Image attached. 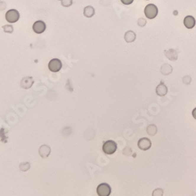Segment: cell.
<instances>
[{
  "instance_id": "8fae6325",
  "label": "cell",
  "mask_w": 196,
  "mask_h": 196,
  "mask_svg": "<svg viewBox=\"0 0 196 196\" xmlns=\"http://www.w3.org/2000/svg\"><path fill=\"white\" fill-rule=\"evenodd\" d=\"M168 92V89H167L166 86L165 85L163 82H161L157 87H156V93L159 97H163Z\"/></svg>"
},
{
  "instance_id": "6da1fadb",
  "label": "cell",
  "mask_w": 196,
  "mask_h": 196,
  "mask_svg": "<svg viewBox=\"0 0 196 196\" xmlns=\"http://www.w3.org/2000/svg\"><path fill=\"white\" fill-rule=\"evenodd\" d=\"M102 149L107 155H112L117 150V144L114 140H107L103 144Z\"/></svg>"
},
{
  "instance_id": "7c38bea8",
  "label": "cell",
  "mask_w": 196,
  "mask_h": 196,
  "mask_svg": "<svg viewBox=\"0 0 196 196\" xmlns=\"http://www.w3.org/2000/svg\"><path fill=\"white\" fill-rule=\"evenodd\" d=\"M165 54L167 56V58L170 61H176L178 57V54L175 50H169L165 51Z\"/></svg>"
},
{
  "instance_id": "7402d4cb",
  "label": "cell",
  "mask_w": 196,
  "mask_h": 196,
  "mask_svg": "<svg viewBox=\"0 0 196 196\" xmlns=\"http://www.w3.org/2000/svg\"><path fill=\"white\" fill-rule=\"evenodd\" d=\"M137 24L139 26H140V27H144V26H145L147 24V21L145 19H144V18H140L139 20H138L137 21Z\"/></svg>"
},
{
  "instance_id": "603a6c76",
  "label": "cell",
  "mask_w": 196,
  "mask_h": 196,
  "mask_svg": "<svg viewBox=\"0 0 196 196\" xmlns=\"http://www.w3.org/2000/svg\"><path fill=\"white\" fill-rule=\"evenodd\" d=\"M121 2L125 5H129L131 3H133V0H121Z\"/></svg>"
},
{
  "instance_id": "8992f818",
  "label": "cell",
  "mask_w": 196,
  "mask_h": 196,
  "mask_svg": "<svg viewBox=\"0 0 196 196\" xmlns=\"http://www.w3.org/2000/svg\"><path fill=\"white\" fill-rule=\"evenodd\" d=\"M32 28H33V31L35 32L36 34H41V33L45 32L46 28V25L43 20H37L33 24Z\"/></svg>"
},
{
  "instance_id": "44dd1931",
  "label": "cell",
  "mask_w": 196,
  "mask_h": 196,
  "mask_svg": "<svg viewBox=\"0 0 196 196\" xmlns=\"http://www.w3.org/2000/svg\"><path fill=\"white\" fill-rule=\"evenodd\" d=\"M191 82H192V78L191 76H188V75H186L183 78V82L186 85H188V84L191 83Z\"/></svg>"
},
{
  "instance_id": "3957f363",
  "label": "cell",
  "mask_w": 196,
  "mask_h": 196,
  "mask_svg": "<svg viewBox=\"0 0 196 196\" xmlns=\"http://www.w3.org/2000/svg\"><path fill=\"white\" fill-rule=\"evenodd\" d=\"M111 192V189L109 184L106 183H102L97 187V193L99 196H109Z\"/></svg>"
},
{
  "instance_id": "30bf717a",
  "label": "cell",
  "mask_w": 196,
  "mask_h": 196,
  "mask_svg": "<svg viewBox=\"0 0 196 196\" xmlns=\"http://www.w3.org/2000/svg\"><path fill=\"white\" fill-rule=\"evenodd\" d=\"M184 25L188 29H192L195 25V19L192 16H187L184 19Z\"/></svg>"
},
{
  "instance_id": "ba28073f",
  "label": "cell",
  "mask_w": 196,
  "mask_h": 196,
  "mask_svg": "<svg viewBox=\"0 0 196 196\" xmlns=\"http://www.w3.org/2000/svg\"><path fill=\"white\" fill-rule=\"evenodd\" d=\"M34 83V80L32 79V77L31 76H27L23 78L22 80L20 81V87L25 90H27V89H30Z\"/></svg>"
},
{
  "instance_id": "d4e9b609",
  "label": "cell",
  "mask_w": 196,
  "mask_h": 196,
  "mask_svg": "<svg viewBox=\"0 0 196 196\" xmlns=\"http://www.w3.org/2000/svg\"><path fill=\"white\" fill-rule=\"evenodd\" d=\"M147 1H148V0H147Z\"/></svg>"
},
{
  "instance_id": "2e32d148",
  "label": "cell",
  "mask_w": 196,
  "mask_h": 196,
  "mask_svg": "<svg viewBox=\"0 0 196 196\" xmlns=\"http://www.w3.org/2000/svg\"><path fill=\"white\" fill-rule=\"evenodd\" d=\"M147 132L150 136H155L157 133V127L155 125H150L147 128Z\"/></svg>"
},
{
  "instance_id": "9a60e30c",
  "label": "cell",
  "mask_w": 196,
  "mask_h": 196,
  "mask_svg": "<svg viewBox=\"0 0 196 196\" xmlns=\"http://www.w3.org/2000/svg\"><path fill=\"white\" fill-rule=\"evenodd\" d=\"M161 73L164 75H168V74H171L173 72V68L171 66L168 64H165L161 67Z\"/></svg>"
},
{
  "instance_id": "5bb4252c",
  "label": "cell",
  "mask_w": 196,
  "mask_h": 196,
  "mask_svg": "<svg viewBox=\"0 0 196 196\" xmlns=\"http://www.w3.org/2000/svg\"><path fill=\"white\" fill-rule=\"evenodd\" d=\"M84 16L86 17L90 18L92 17L93 15L95 14V9L94 8L91 6H88V7H86L84 8V11H83Z\"/></svg>"
},
{
  "instance_id": "ac0fdd59",
  "label": "cell",
  "mask_w": 196,
  "mask_h": 196,
  "mask_svg": "<svg viewBox=\"0 0 196 196\" xmlns=\"http://www.w3.org/2000/svg\"><path fill=\"white\" fill-rule=\"evenodd\" d=\"M3 31H4L6 33H13L14 32V27L10 25H4L3 27Z\"/></svg>"
},
{
  "instance_id": "4fadbf2b",
  "label": "cell",
  "mask_w": 196,
  "mask_h": 196,
  "mask_svg": "<svg viewBox=\"0 0 196 196\" xmlns=\"http://www.w3.org/2000/svg\"><path fill=\"white\" fill-rule=\"evenodd\" d=\"M125 40L126 43H133V41L136 39V34L135 32L133 31H128L126 32L124 36Z\"/></svg>"
},
{
  "instance_id": "9c48e42d",
  "label": "cell",
  "mask_w": 196,
  "mask_h": 196,
  "mask_svg": "<svg viewBox=\"0 0 196 196\" xmlns=\"http://www.w3.org/2000/svg\"><path fill=\"white\" fill-rule=\"evenodd\" d=\"M50 152H51V148L48 145H42L39 148L38 150V153L40 155V156L43 158H46L48 156L50 155Z\"/></svg>"
},
{
  "instance_id": "ffe728a7",
  "label": "cell",
  "mask_w": 196,
  "mask_h": 196,
  "mask_svg": "<svg viewBox=\"0 0 196 196\" xmlns=\"http://www.w3.org/2000/svg\"><path fill=\"white\" fill-rule=\"evenodd\" d=\"M162 195H163V191L161 188H157L152 193V195L153 196H162Z\"/></svg>"
},
{
  "instance_id": "d6986e66",
  "label": "cell",
  "mask_w": 196,
  "mask_h": 196,
  "mask_svg": "<svg viewBox=\"0 0 196 196\" xmlns=\"http://www.w3.org/2000/svg\"><path fill=\"white\" fill-rule=\"evenodd\" d=\"M61 2V5L64 7H71L73 3V0H60Z\"/></svg>"
},
{
  "instance_id": "e0dca14e",
  "label": "cell",
  "mask_w": 196,
  "mask_h": 196,
  "mask_svg": "<svg viewBox=\"0 0 196 196\" xmlns=\"http://www.w3.org/2000/svg\"><path fill=\"white\" fill-rule=\"evenodd\" d=\"M30 167H31V165H30L29 162H22L19 166L20 169L23 172H26L27 170H28L30 169Z\"/></svg>"
},
{
  "instance_id": "277c9868",
  "label": "cell",
  "mask_w": 196,
  "mask_h": 196,
  "mask_svg": "<svg viewBox=\"0 0 196 196\" xmlns=\"http://www.w3.org/2000/svg\"><path fill=\"white\" fill-rule=\"evenodd\" d=\"M20 18V14L17 9H9L6 14V20L9 23L17 22Z\"/></svg>"
},
{
  "instance_id": "7a4b0ae2",
  "label": "cell",
  "mask_w": 196,
  "mask_h": 196,
  "mask_svg": "<svg viewBox=\"0 0 196 196\" xmlns=\"http://www.w3.org/2000/svg\"><path fill=\"white\" fill-rule=\"evenodd\" d=\"M158 7L154 4L147 5L144 9V14L148 19H154L158 15Z\"/></svg>"
},
{
  "instance_id": "5b68a950",
  "label": "cell",
  "mask_w": 196,
  "mask_h": 196,
  "mask_svg": "<svg viewBox=\"0 0 196 196\" xmlns=\"http://www.w3.org/2000/svg\"><path fill=\"white\" fill-rule=\"evenodd\" d=\"M48 68H49L50 72H57L61 70V68H62V63H61V61H60L59 59H52V60L49 62Z\"/></svg>"
},
{
  "instance_id": "52a82bcc",
  "label": "cell",
  "mask_w": 196,
  "mask_h": 196,
  "mask_svg": "<svg viewBox=\"0 0 196 196\" xmlns=\"http://www.w3.org/2000/svg\"><path fill=\"white\" fill-rule=\"evenodd\" d=\"M137 145L140 149H141L143 151H147V150L151 148V142L150 139H148V138L143 137L139 140Z\"/></svg>"
},
{
  "instance_id": "cb8c5ba5",
  "label": "cell",
  "mask_w": 196,
  "mask_h": 196,
  "mask_svg": "<svg viewBox=\"0 0 196 196\" xmlns=\"http://www.w3.org/2000/svg\"><path fill=\"white\" fill-rule=\"evenodd\" d=\"M192 115H193V117H194L195 119L196 120V108H195L194 110L192 111Z\"/></svg>"
}]
</instances>
